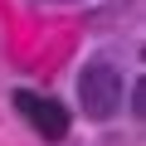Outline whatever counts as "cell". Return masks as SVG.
<instances>
[{"instance_id": "cell-1", "label": "cell", "mask_w": 146, "mask_h": 146, "mask_svg": "<svg viewBox=\"0 0 146 146\" xmlns=\"http://www.w3.org/2000/svg\"><path fill=\"white\" fill-rule=\"evenodd\" d=\"M122 88H127L122 83V68L112 58H93L78 73V102H83V112L93 122H107V117L122 112Z\"/></svg>"}, {"instance_id": "cell-2", "label": "cell", "mask_w": 146, "mask_h": 146, "mask_svg": "<svg viewBox=\"0 0 146 146\" xmlns=\"http://www.w3.org/2000/svg\"><path fill=\"white\" fill-rule=\"evenodd\" d=\"M15 107L29 117V127L39 131V136H49V141H63L68 136V112L54 102V98H39V93H15Z\"/></svg>"}, {"instance_id": "cell-3", "label": "cell", "mask_w": 146, "mask_h": 146, "mask_svg": "<svg viewBox=\"0 0 146 146\" xmlns=\"http://www.w3.org/2000/svg\"><path fill=\"white\" fill-rule=\"evenodd\" d=\"M131 117H146V93H141V88L131 93Z\"/></svg>"}]
</instances>
